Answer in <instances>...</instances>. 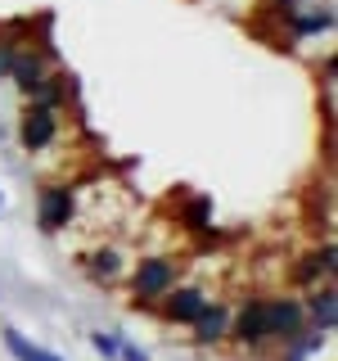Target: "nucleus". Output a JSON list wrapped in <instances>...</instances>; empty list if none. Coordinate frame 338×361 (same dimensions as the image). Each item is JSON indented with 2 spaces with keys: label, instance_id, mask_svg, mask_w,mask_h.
<instances>
[{
  "label": "nucleus",
  "instance_id": "f8f14e48",
  "mask_svg": "<svg viewBox=\"0 0 338 361\" xmlns=\"http://www.w3.org/2000/svg\"><path fill=\"white\" fill-rule=\"evenodd\" d=\"M27 104L32 109H54V113H59V104H63V82H59V77H41V82L27 90Z\"/></svg>",
  "mask_w": 338,
  "mask_h": 361
},
{
  "label": "nucleus",
  "instance_id": "2eb2a0df",
  "mask_svg": "<svg viewBox=\"0 0 338 361\" xmlns=\"http://www.w3.org/2000/svg\"><path fill=\"white\" fill-rule=\"evenodd\" d=\"M208 212H212V203L208 199H194L185 208V221H189V231H199V235H208Z\"/></svg>",
  "mask_w": 338,
  "mask_h": 361
},
{
  "label": "nucleus",
  "instance_id": "a211bd4d",
  "mask_svg": "<svg viewBox=\"0 0 338 361\" xmlns=\"http://www.w3.org/2000/svg\"><path fill=\"white\" fill-rule=\"evenodd\" d=\"M118 357H122V361H149V357L140 353V348H131V343H122V353H118Z\"/></svg>",
  "mask_w": 338,
  "mask_h": 361
},
{
  "label": "nucleus",
  "instance_id": "6ab92c4d",
  "mask_svg": "<svg viewBox=\"0 0 338 361\" xmlns=\"http://www.w3.org/2000/svg\"><path fill=\"white\" fill-rule=\"evenodd\" d=\"M280 5H284V9H293V5H302V0H280Z\"/></svg>",
  "mask_w": 338,
  "mask_h": 361
},
{
  "label": "nucleus",
  "instance_id": "dca6fc26",
  "mask_svg": "<svg viewBox=\"0 0 338 361\" xmlns=\"http://www.w3.org/2000/svg\"><path fill=\"white\" fill-rule=\"evenodd\" d=\"M90 343H95V353L104 357V361H113V357L122 353V343H118V338H113V334H104V330H99V334H90Z\"/></svg>",
  "mask_w": 338,
  "mask_h": 361
},
{
  "label": "nucleus",
  "instance_id": "39448f33",
  "mask_svg": "<svg viewBox=\"0 0 338 361\" xmlns=\"http://www.w3.org/2000/svg\"><path fill=\"white\" fill-rule=\"evenodd\" d=\"M54 135H59V113L54 109H32L23 113V127H18V140H23V149H45V145H54Z\"/></svg>",
  "mask_w": 338,
  "mask_h": 361
},
{
  "label": "nucleus",
  "instance_id": "20e7f679",
  "mask_svg": "<svg viewBox=\"0 0 338 361\" xmlns=\"http://www.w3.org/2000/svg\"><path fill=\"white\" fill-rule=\"evenodd\" d=\"M73 212H77V195H73L68 185H50V190H41V231H45V235L68 231Z\"/></svg>",
  "mask_w": 338,
  "mask_h": 361
},
{
  "label": "nucleus",
  "instance_id": "f257e3e1",
  "mask_svg": "<svg viewBox=\"0 0 338 361\" xmlns=\"http://www.w3.org/2000/svg\"><path fill=\"white\" fill-rule=\"evenodd\" d=\"M176 276H180V262H172V257H144L140 267L131 271V293L135 302H163L167 293L176 289Z\"/></svg>",
  "mask_w": 338,
  "mask_h": 361
},
{
  "label": "nucleus",
  "instance_id": "f03ea898",
  "mask_svg": "<svg viewBox=\"0 0 338 361\" xmlns=\"http://www.w3.org/2000/svg\"><path fill=\"white\" fill-rule=\"evenodd\" d=\"M266 330H270V343H293L307 330L302 298H266Z\"/></svg>",
  "mask_w": 338,
  "mask_h": 361
},
{
  "label": "nucleus",
  "instance_id": "ddd939ff",
  "mask_svg": "<svg viewBox=\"0 0 338 361\" xmlns=\"http://www.w3.org/2000/svg\"><path fill=\"white\" fill-rule=\"evenodd\" d=\"M5 348L14 353L18 361H63L59 353H45V348H37V343H27L18 330H5Z\"/></svg>",
  "mask_w": 338,
  "mask_h": 361
},
{
  "label": "nucleus",
  "instance_id": "6e6552de",
  "mask_svg": "<svg viewBox=\"0 0 338 361\" xmlns=\"http://www.w3.org/2000/svg\"><path fill=\"white\" fill-rule=\"evenodd\" d=\"M302 312L315 321V330H334L338 325V293H334V280L330 285H315L307 293V302H302Z\"/></svg>",
  "mask_w": 338,
  "mask_h": 361
},
{
  "label": "nucleus",
  "instance_id": "9d476101",
  "mask_svg": "<svg viewBox=\"0 0 338 361\" xmlns=\"http://www.w3.org/2000/svg\"><path fill=\"white\" fill-rule=\"evenodd\" d=\"M230 334V307H221V302H208L203 316L194 321V343H221V338Z\"/></svg>",
  "mask_w": 338,
  "mask_h": 361
},
{
  "label": "nucleus",
  "instance_id": "aec40b11",
  "mask_svg": "<svg viewBox=\"0 0 338 361\" xmlns=\"http://www.w3.org/2000/svg\"><path fill=\"white\" fill-rule=\"evenodd\" d=\"M0 208H5V195H0Z\"/></svg>",
  "mask_w": 338,
  "mask_h": 361
},
{
  "label": "nucleus",
  "instance_id": "1a4fd4ad",
  "mask_svg": "<svg viewBox=\"0 0 338 361\" xmlns=\"http://www.w3.org/2000/svg\"><path fill=\"white\" fill-rule=\"evenodd\" d=\"M334 267H338V248H334V244H325L320 253L302 257V267L293 271V276H298V285H311V289H315L320 280H325V285L334 280Z\"/></svg>",
  "mask_w": 338,
  "mask_h": 361
},
{
  "label": "nucleus",
  "instance_id": "f3484780",
  "mask_svg": "<svg viewBox=\"0 0 338 361\" xmlns=\"http://www.w3.org/2000/svg\"><path fill=\"white\" fill-rule=\"evenodd\" d=\"M14 41H0V77H9V63H14Z\"/></svg>",
  "mask_w": 338,
  "mask_h": 361
},
{
  "label": "nucleus",
  "instance_id": "9b49d317",
  "mask_svg": "<svg viewBox=\"0 0 338 361\" xmlns=\"http://www.w3.org/2000/svg\"><path fill=\"white\" fill-rule=\"evenodd\" d=\"M86 271H90V280H99V285H113V280L122 276V253L118 248H99V253H90Z\"/></svg>",
  "mask_w": 338,
  "mask_h": 361
},
{
  "label": "nucleus",
  "instance_id": "7ed1b4c3",
  "mask_svg": "<svg viewBox=\"0 0 338 361\" xmlns=\"http://www.w3.org/2000/svg\"><path fill=\"white\" fill-rule=\"evenodd\" d=\"M230 338L244 348H262L270 343V330H266V298H248L239 312L230 316Z\"/></svg>",
  "mask_w": 338,
  "mask_h": 361
},
{
  "label": "nucleus",
  "instance_id": "4468645a",
  "mask_svg": "<svg viewBox=\"0 0 338 361\" xmlns=\"http://www.w3.org/2000/svg\"><path fill=\"white\" fill-rule=\"evenodd\" d=\"M330 27H334V14H330V9L293 18V37H315V32H330Z\"/></svg>",
  "mask_w": 338,
  "mask_h": 361
},
{
  "label": "nucleus",
  "instance_id": "0eeeda50",
  "mask_svg": "<svg viewBox=\"0 0 338 361\" xmlns=\"http://www.w3.org/2000/svg\"><path fill=\"white\" fill-rule=\"evenodd\" d=\"M9 77H14L18 90L27 95V90L37 86L41 77H50V68H45V54L37 50V45H18V50H14V63H9Z\"/></svg>",
  "mask_w": 338,
  "mask_h": 361
},
{
  "label": "nucleus",
  "instance_id": "423d86ee",
  "mask_svg": "<svg viewBox=\"0 0 338 361\" xmlns=\"http://www.w3.org/2000/svg\"><path fill=\"white\" fill-rule=\"evenodd\" d=\"M203 307H208V293L194 289V285H176L172 293L163 298V316L167 321H176V325H194Z\"/></svg>",
  "mask_w": 338,
  "mask_h": 361
}]
</instances>
